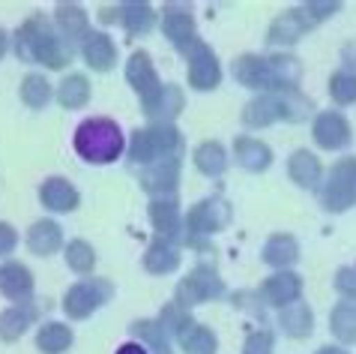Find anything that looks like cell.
Listing matches in <instances>:
<instances>
[{"label":"cell","mask_w":356,"mask_h":354,"mask_svg":"<svg viewBox=\"0 0 356 354\" xmlns=\"http://www.w3.org/2000/svg\"><path fill=\"white\" fill-rule=\"evenodd\" d=\"M18 57H24V61H33V63H45L51 66V70H63L69 63V57L72 52L51 33V27H48L42 18H31V22H24L18 27Z\"/></svg>","instance_id":"6da1fadb"},{"label":"cell","mask_w":356,"mask_h":354,"mask_svg":"<svg viewBox=\"0 0 356 354\" xmlns=\"http://www.w3.org/2000/svg\"><path fill=\"white\" fill-rule=\"evenodd\" d=\"M75 151L87 162H114L123 153V132L108 117H90L75 130Z\"/></svg>","instance_id":"7a4b0ae2"},{"label":"cell","mask_w":356,"mask_h":354,"mask_svg":"<svg viewBox=\"0 0 356 354\" xmlns=\"http://www.w3.org/2000/svg\"><path fill=\"white\" fill-rule=\"evenodd\" d=\"M309 102L300 100L293 91L291 93H264L254 102L245 105L243 121L245 126H270L275 121H300Z\"/></svg>","instance_id":"3957f363"},{"label":"cell","mask_w":356,"mask_h":354,"mask_svg":"<svg viewBox=\"0 0 356 354\" xmlns=\"http://www.w3.org/2000/svg\"><path fill=\"white\" fill-rule=\"evenodd\" d=\"M177 151H180V132L171 123H159V126H150V130L135 132L129 160L135 165H153L168 160V156H177Z\"/></svg>","instance_id":"277c9868"},{"label":"cell","mask_w":356,"mask_h":354,"mask_svg":"<svg viewBox=\"0 0 356 354\" xmlns=\"http://www.w3.org/2000/svg\"><path fill=\"white\" fill-rule=\"evenodd\" d=\"M126 78H129V84L138 91V96H141L144 111L156 114V108H159L162 96H165V87H162L159 75H156V70H153L150 54H147V52H135L129 66H126Z\"/></svg>","instance_id":"5b68a950"},{"label":"cell","mask_w":356,"mask_h":354,"mask_svg":"<svg viewBox=\"0 0 356 354\" xmlns=\"http://www.w3.org/2000/svg\"><path fill=\"white\" fill-rule=\"evenodd\" d=\"M111 294H114V285L108 279H84L66 291L63 309L69 318H87L90 312L102 307V303H108Z\"/></svg>","instance_id":"8992f818"},{"label":"cell","mask_w":356,"mask_h":354,"mask_svg":"<svg viewBox=\"0 0 356 354\" xmlns=\"http://www.w3.org/2000/svg\"><path fill=\"white\" fill-rule=\"evenodd\" d=\"M356 199V160H341L330 171V180L323 186V204L330 210L350 208Z\"/></svg>","instance_id":"52a82bcc"},{"label":"cell","mask_w":356,"mask_h":354,"mask_svg":"<svg viewBox=\"0 0 356 354\" xmlns=\"http://www.w3.org/2000/svg\"><path fill=\"white\" fill-rule=\"evenodd\" d=\"M222 294H225V282L213 270L197 268L177 288V307H192V303H204V300L222 298Z\"/></svg>","instance_id":"ba28073f"},{"label":"cell","mask_w":356,"mask_h":354,"mask_svg":"<svg viewBox=\"0 0 356 354\" xmlns=\"http://www.w3.org/2000/svg\"><path fill=\"white\" fill-rule=\"evenodd\" d=\"M231 222V204L225 199H207L201 204H195L186 216V231L192 234H216Z\"/></svg>","instance_id":"9c48e42d"},{"label":"cell","mask_w":356,"mask_h":354,"mask_svg":"<svg viewBox=\"0 0 356 354\" xmlns=\"http://www.w3.org/2000/svg\"><path fill=\"white\" fill-rule=\"evenodd\" d=\"M219 78H222V70L216 54L204 43H195L189 52V84L195 91H213L219 84Z\"/></svg>","instance_id":"30bf717a"},{"label":"cell","mask_w":356,"mask_h":354,"mask_svg":"<svg viewBox=\"0 0 356 354\" xmlns=\"http://www.w3.org/2000/svg\"><path fill=\"white\" fill-rule=\"evenodd\" d=\"M314 27V18H312V13L309 9H291V13H284V15H279L273 22V27H270V33H266V43H273V45H291V43H296L305 31H312Z\"/></svg>","instance_id":"8fae6325"},{"label":"cell","mask_w":356,"mask_h":354,"mask_svg":"<svg viewBox=\"0 0 356 354\" xmlns=\"http://www.w3.org/2000/svg\"><path fill=\"white\" fill-rule=\"evenodd\" d=\"M0 294L15 303H24L33 294V273L18 261H9L0 268Z\"/></svg>","instance_id":"7c38bea8"},{"label":"cell","mask_w":356,"mask_h":354,"mask_svg":"<svg viewBox=\"0 0 356 354\" xmlns=\"http://www.w3.org/2000/svg\"><path fill=\"white\" fill-rule=\"evenodd\" d=\"M162 31L165 36L171 39L174 45L180 48H189L195 45V22H192V13L186 6H165V15H162Z\"/></svg>","instance_id":"4fadbf2b"},{"label":"cell","mask_w":356,"mask_h":354,"mask_svg":"<svg viewBox=\"0 0 356 354\" xmlns=\"http://www.w3.org/2000/svg\"><path fill=\"white\" fill-rule=\"evenodd\" d=\"M314 141L321 147H326V151H339V147H344L350 141L348 121L335 111H323L318 121H314Z\"/></svg>","instance_id":"5bb4252c"},{"label":"cell","mask_w":356,"mask_h":354,"mask_svg":"<svg viewBox=\"0 0 356 354\" xmlns=\"http://www.w3.org/2000/svg\"><path fill=\"white\" fill-rule=\"evenodd\" d=\"M39 199L48 210H57V213H66V210H75L78 201H81V195L69 180L63 177H48V180L39 186Z\"/></svg>","instance_id":"9a60e30c"},{"label":"cell","mask_w":356,"mask_h":354,"mask_svg":"<svg viewBox=\"0 0 356 354\" xmlns=\"http://www.w3.org/2000/svg\"><path fill=\"white\" fill-rule=\"evenodd\" d=\"M300 291H302V282L296 273H275L261 288L266 303H273V307H291V303L300 298Z\"/></svg>","instance_id":"2e32d148"},{"label":"cell","mask_w":356,"mask_h":354,"mask_svg":"<svg viewBox=\"0 0 356 354\" xmlns=\"http://www.w3.org/2000/svg\"><path fill=\"white\" fill-rule=\"evenodd\" d=\"M177 180H180V160L177 156H168L162 162L147 165V171L141 174L144 190H150V192H171Z\"/></svg>","instance_id":"e0dca14e"},{"label":"cell","mask_w":356,"mask_h":354,"mask_svg":"<svg viewBox=\"0 0 356 354\" xmlns=\"http://www.w3.org/2000/svg\"><path fill=\"white\" fill-rule=\"evenodd\" d=\"M150 220L156 225V231L162 234V240L171 243L174 238H180V229H183V222H180V208H177V201L174 199H156L150 204Z\"/></svg>","instance_id":"ac0fdd59"},{"label":"cell","mask_w":356,"mask_h":354,"mask_svg":"<svg viewBox=\"0 0 356 354\" xmlns=\"http://www.w3.org/2000/svg\"><path fill=\"white\" fill-rule=\"evenodd\" d=\"M234 78L245 87L270 91V61H264L258 54H243L240 61H234Z\"/></svg>","instance_id":"d6986e66"},{"label":"cell","mask_w":356,"mask_h":354,"mask_svg":"<svg viewBox=\"0 0 356 354\" xmlns=\"http://www.w3.org/2000/svg\"><path fill=\"white\" fill-rule=\"evenodd\" d=\"M36 309L27 307V303H18V307H9L6 312H0V339L3 342H15L24 337V330L33 324Z\"/></svg>","instance_id":"ffe728a7"},{"label":"cell","mask_w":356,"mask_h":354,"mask_svg":"<svg viewBox=\"0 0 356 354\" xmlns=\"http://www.w3.org/2000/svg\"><path fill=\"white\" fill-rule=\"evenodd\" d=\"M84 61L93 66L96 72H105L111 70L114 61H117V48L111 43L108 33H90L84 39Z\"/></svg>","instance_id":"44dd1931"},{"label":"cell","mask_w":356,"mask_h":354,"mask_svg":"<svg viewBox=\"0 0 356 354\" xmlns=\"http://www.w3.org/2000/svg\"><path fill=\"white\" fill-rule=\"evenodd\" d=\"M234 153H236V162L249 171H264L273 162V151L258 139H236Z\"/></svg>","instance_id":"7402d4cb"},{"label":"cell","mask_w":356,"mask_h":354,"mask_svg":"<svg viewBox=\"0 0 356 354\" xmlns=\"http://www.w3.org/2000/svg\"><path fill=\"white\" fill-rule=\"evenodd\" d=\"M63 243V234H60V225L51 222V220H42L36 222L31 231H27V247H31V252L36 255H51L60 249Z\"/></svg>","instance_id":"603a6c76"},{"label":"cell","mask_w":356,"mask_h":354,"mask_svg":"<svg viewBox=\"0 0 356 354\" xmlns=\"http://www.w3.org/2000/svg\"><path fill=\"white\" fill-rule=\"evenodd\" d=\"M300 259V247H296V240L291 234H273L270 240H266L264 247V261L273 264V268H288Z\"/></svg>","instance_id":"cb8c5ba5"},{"label":"cell","mask_w":356,"mask_h":354,"mask_svg":"<svg viewBox=\"0 0 356 354\" xmlns=\"http://www.w3.org/2000/svg\"><path fill=\"white\" fill-rule=\"evenodd\" d=\"M114 18L111 22H120L129 33H147L153 27V9L147 3H123L114 9Z\"/></svg>","instance_id":"d4e9b609"},{"label":"cell","mask_w":356,"mask_h":354,"mask_svg":"<svg viewBox=\"0 0 356 354\" xmlns=\"http://www.w3.org/2000/svg\"><path fill=\"white\" fill-rule=\"evenodd\" d=\"M177 337H180V346L189 354H213L216 351V337H213L210 328H204V324L189 321Z\"/></svg>","instance_id":"484cf974"},{"label":"cell","mask_w":356,"mask_h":354,"mask_svg":"<svg viewBox=\"0 0 356 354\" xmlns=\"http://www.w3.org/2000/svg\"><path fill=\"white\" fill-rule=\"evenodd\" d=\"M36 346L42 348L45 354H63L69 346H72V330L66 324H57V321H48L45 328H39V337H36Z\"/></svg>","instance_id":"4316f807"},{"label":"cell","mask_w":356,"mask_h":354,"mask_svg":"<svg viewBox=\"0 0 356 354\" xmlns=\"http://www.w3.org/2000/svg\"><path fill=\"white\" fill-rule=\"evenodd\" d=\"M279 324L284 328V333L293 337V339L309 337V333H312V309L305 307V303H291V307L282 309Z\"/></svg>","instance_id":"83f0119b"},{"label":"cell","mask_w":356,"mask_h":354,"mask_svg":"<svg viewBox=\"0 0 356 354\" xmlns=\"http://www.w3.org/2000/svg\"><path fill=\"white\" fill-rule=\"evenodd\" d=\"M57 100H60L63 108H84L87 100H90V84H87V78L81 72L66 75L60 91H57Z\"/></svg>","instance_id":"f1b7e54d"},{"label":"cell","mask_w":356,"mask_h":354,"mask_svg":"<svg viewBox=\"0 0 356 354\" xmlns=\"http://www.w3.org/2000/svg\"><path fill=\"white\" fill-rule=\"evenodd\" d=\"M177 264H180V255L168 240H156L144 255V268L150 273H171L177 270Z\"/></svg>","instance_id":"f546056e"},{"label":"cell","mask_w":356,"mask_h":354,"mask_svg":"<svg viewBox=\"0 0 356 354\" xmlns=\"http://www.w3.org/2000/svg\"><path fill=\"white\" fill-rule=\"evenodd\" d=\"M288 171H291V180L300 183V186H314L321 177V162L314 160L309 151H296L288 162Z\"/></svg>","instance_id":"4dcf8cb0"},{"label":"cell","mask_w":356,"mask_h":354,"mask_svg":"<svg viewBox=\"0 0 356 354\" xmlns=\"http://www.w3.org/2000/svg\"><path fill=\"white\" fill-rule=\"evenodd\" d=\"M195 165H197V171H204V174H210V177L222 174L225 165H227L225 147H222L219 141H204V144L195 151Z\"/></svg>","instance_id":"1f68e13d"},{"label":"cell","mask_w":356,"mask_h":354,"mask_svg":"<svg viewBox=\"0 0 356 354\" xmlns=\"http://www.w3.org/2000/svg\"><path fill=\"white\" fill-rule=\"evenodd\" d=\"M57 22H60V31L69 36V39H78V36H90L87 33V15L81 6L75 3H60L57 6Z\"/></svg>","instance_id":"d6a6232c"},{"label":"cell","mask_w":356,"mask_h":354,"mask_svg":"<svg viewBox=\"0 0 356 354\" xmlns=\"http://www.w3.org/2000/svg\"><path fill=\"white\" fill-rule=\"evenodd\" d=\"M330 324H332V333L341 342H353L356 339V307L353 303H339L330 316Z\"/></svg>","instance_id":"836d02e7"},{"label":"cell","mask_w":356,"mask_h":354,"mask_svg":"<svg viewBox=\"0 0 356 354\" xmlns=\"http://www.w3.org/2000/svg\"><path fill=\"white\" fill-rule=\"evenodd\" d=\"M51 100V84L45 82V75H27L22 82V102L31 108H45Z\"/></svg>","instance_id":"e575fe53"},{"label":"cell","mask_w":356,"mask_h":354,"mask_svg":"<svg viewBox=\"0 0 356 354\" xmlns=\"http://www.w3.org/2000/svg\"><path fill=\"white\" fill-rule=\"evenodd\" d=\"M66 264L72 270H78V273H90L93 264H96L93 247H90V243H84V240H72L66 247Z\"/></svg>","instance_id":"d590c367"},{"label":"cell","mask_w":356,"mask_h":354,"mask_svg":"<svg viewBox=\"0 0 356 354\" xmlns=\"http://www.w3.org/2000/svg\"><path fill=\"white\" fill-rule=\"evenodd\" d=\"M330 96L341 105L356 102V75L353 72H335L330 82Z\"/></svg>","instance_id":"8d00e7d4"},{"label":"cell","mask_w":356,"mask_h":354,"mask_svg":"<svg viewBox=\"0 0 356 354\" xmlns=\"http://www.w3.org/2000/svg\"><path fill=\"white\" fill-rule=\"evenodd\" d=\"M132 330L138 337H144L156 351H168V337H165L162 321H138V324H132Z\"/></svg>","instance_id":"74e56055"},{"label":"cell","mask_w":356,"mask_h":354,"mask_svg":"<svg viewBox=\"0 0 356 354\" xmlns=\"http://www.w3.org/2000/svg\"><path fill=\"white\" fill-rule=\"evenodd\" d=\"M183 108V93L177 91L174 84H168L165 87V96H162V102H159V108H156V114H165V117H174L177 111Z\"/></svg>","instance_id":"f35d334b"},{"label":"cell","mask_w":356,"mask_h":354,"mask_svg":"<svg viewBox=\"0 0 356 354\" xmlns=\"http://www.w3.org/2000/svg\"><path fill=\"white\" fill-rule=\"evenodd\" d=\"M270 351H273V337L266 330L252 333V337L245 339V348H243V354H270Z\"/></svg>","instance_id":"ab89813d"},{"label":"cell","mask_w":356,"mask_h":354,"mask_svg":"<svg viewBox=\"0 0 356 354\" xmlns=\"http://www.w3.org/2000/svg\"><path fill=\"white\" fill-rule=\"evenodd\" d=\"M18 247V234L9 222H0V255H9Z\"/></svg>","instance_id":"60d3db41"},{"label":"cell","mask_w":356,"mask_h":354,"mask_svg":"<svg viewBox=\"0 0 356 354\" xmlns=\"http://www.w3.org/2000/svg\"><path fill=\"white\" fill-rule=\"evenodd\" d=\"M341 294H348V298H356V270H339V279H335Z\"/></svg>","instance_id":"b9f144b4"},{"label":"cell","mask_w":356,"mask_h":354,"mask_svg":"<svg viewBox=\"0 0 356 354\" xmlns=\"http://www.w3.org/2000/svg\"><path fill=\"white\" fill-rule=\"evenodd\" d=\"M117 354H147V348L141 346V342H126V346L117 348Z\"/></svg>","instance_id":"7bdbcfd3"},{"label":"cell","mask_w":356,"mask_h":354,"mask_svg":"<svg viewBox=\"0 0 356 354\" xmlns=\"http://www.w3.org/2000/svg\"><path fill=\"white\" fill-rule=\"evenodd\" d=\"M6 48H9V39H6V31H0V57L6 54Z\"/></svg>","instance_id":"ee69618b"},{"label":"cell","mask_w":356,"mask_h":354,"mask_svg":"<svg viewBox=\"0 0 356 354\" xmlns=\"http://www.w3.org/2000/svg\"><path fill=\"white\" fill-rule=\"evenodd\" d=\"M318 354H348V351H341V348H321Z\"/></svg>","instance_id":"f6af8a7d"},{"label":"cell","mask_w":356,"mask_h":354,"mask_svg":"<svg viewBox=\"0 0 356 354\" xmlns=\"http://www.w3.org/2000/svg\"><path fill=\"white\" fill-rule=\"evenodd\" d=\"M156 354H171V351H156Z\"/></svg>","instance_id":"bcb514c9"}]
</instances>
